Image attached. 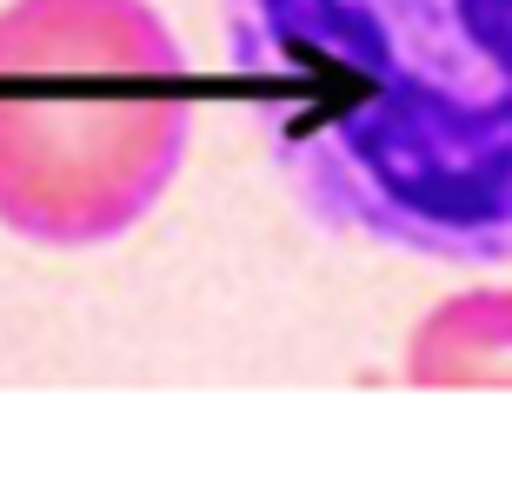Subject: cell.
<instances>
[{
    "instance_id": "3",
    "label": "cell",
    "mask_w": 512,
    "mask_h": 492,
    "mask_svg": "<svg viewBox=\"0 0 512 492\" xmlns=\"http://www.w3.org/2000/svg\"><path fill=\"white\" fill-rule=\"evenodd\" d=\"M406 386H512V286H473L439 300L406 340Z\"/></svg>"
},
{
    "instance_id": "1",
    "label": "cell",
    "mask_w": 512,
    "mask_h": 492,
    "mask_svg": "<svg viewBox=\"0 0 512 492\" xmlns=\"http://www.w3.org/2000/svg\"><path fill=\"white\" fill-rule=\"evenodd\" d=\"M227 54L313 227L512 266V0H227Z\"/></svg>"
},
{
    "instance_id": "2",
    "label": "cell",
    "mask_w": 512,
    "mask_h": 492,
    "mask_svg": "<svg viewBox=\"0 0 512 492\" xmlns=\"http://www.w3.org/2000/svg\"><path fill=\"white\" fill-rule=\"evenodd\" d=\"M193 140L187 54L147 0L0 7V227L87 253L147 220Z\"/></svg>"
}]
</instances>
